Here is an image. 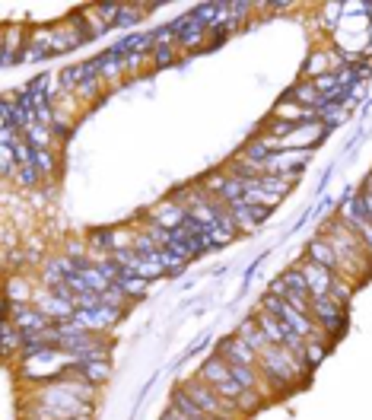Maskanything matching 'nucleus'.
Returning a JSON list of instances; mask_svg holds the SVG:
<instances>
[{
	"mask_svg": "<svg viewBox=\"0 0 372 420\" xmlns=\"http://www.w3.org/2000/svg\"><path fill=\"white\" fill-rule=\"evenodd\" d=\"M182 388L188 392L194 401H198V408L207 414L210 420H236L239 417V411L232 408V404H226L223 398L216 395V388L214 386H207L200 376H194V379H188V382H182Z\"/></svg>",
	"mask_w": 372,
	"mask_h": 420,
	"instance_id": "1",
	"label": "nucleus"
},
{
	"mask_svg": "<svg viewBox=\"0 0 372 420\" xmlns=\"http://www.w3.org/2000/svg\"><path fill=\"white\" fill-rule=\"evenodd\" d=\"M315 319V325L328 334V338H338V334H344L347 331V306L334 303L331 297H315L312 299V312H309Z\"/></svg>",
	"mask_w": 372,
	"mask_h": 420,
	"instance_id": "2",
	"label": "nucleus"
},
{
	"mask_svg": "<svg viewBox=\"0 0 372 420\" xmlns=\"http://www.w3.org/2000/svg\"><path fill=\"white\" fill-rule=\"evenodd\" d=\"M124 309H112V306H99V309H76L74 312V321L83 325V328L90 331H105L112 328L118 319H121Z\"/></svg>",
	"mask_w": 372,
	"mask_h": 420,
	"instance_id": "3",
	"label": "nucleus"
},
{
	"mask_svg": "<svg viewBox=\"0 0 372 420\" xmlns=\"http://www.w3.org/2000/svg\"><path fill=\"white\" fill-rule=\"evenodd\" d=\"M185 220H188V210L182 204H175V201H165V204L149 210V226H159V230H169V232L185 226Z\"/></svg>",
	"mask_w": 372,
	"mask_h": 420,
	"instance_id": "4",
	"label": "nucleus"
},
{
	"mask_svg": "<svg viewBox=\"0 0 372 420\" xmlns=\"http://www.w3.org/2000/svg\"><path fill=\"white\" fill-rule=\"evenodd\" d=\"M302 268V274H306V280H309V297H328L331 293V283L338 280V274L334 271H328V268H322V264H315V261H302L299 264Z\"/></svg>",
	"mask_w": 372,
	"mask_h": 420,
	"instance_id": "5",
	"label": "nucleus"
},
{
	"mask_svg": "<svg viewBox=\"0 0 372 420\" xmlns=\"http://www.w3.org/2000/svg\"><path fill=\"white\" fill-rule=\"evenodd\" d=\"M216 347H220L216 354L226 357V363H236V366H258V354H255V350H251V347H248L242 338H236V334L223 338Z\"/></svg>",
	"mask_w": 372,
	"mask_h": 420,
	"instance_id": "6",
	"label": "nucleus"
},
{
	"mask_svg": "<svg viewBox=\"0 0 372 420\" xmlns=\"http://www.w3.org/2000/svg\"><path fill=\"white\" fill-rule=\"evenodd\" d=\"M306 258L315 264H322V268H328V271L340 274V261H338V252H334V246H331V239H324V236H315L312 242L306 246Z\"/></svg>",
	"mask_w": 372,
	"mask_h": 420,
	"instance_id": "7",
	"label": "nucleus"
},
{
	"mask_svg": "<svg viewBox=\"0 0 372 420\" xmlns=\"http://www.w3.org/2000/svg\"><path fill=\"white\" fill-rule=\"evenodd\" d=\"M236 338H242V341H245V344L251 347V350H255L258 357L265 354L267 347H273V344H271V338H267L265 331H261V325H258L255 319H245V321H239V328H236Z\"/></svg>",
	"mask_w": 372,
	"mask_h": 420,
	"instance_id": "8",
	"label": "nucleus"
},
{
	"mask_svg": "<svg viewBox=\"0 0 372 420\" xmlns=\"http://www.w3.org/2000/svg\"><path fill=\"white\" fill-rule=\"evenodd\" d=\"M74 372L83 376L86 382H92V386H105V382L112 379V360H108V357H96V360L80 363Z\"/></svg>",
	"mask_w": 372,
	"mask_h": 420,
	"instance_id": "9",
	"label": "nucleus"
},
{
	"mask_svg": "<svg viewBox=\"0 0 372 420\" xmlns=\"http://www.w3.org/2000/svg\"><path fill=\"white\" fill-rule=\"evenodd\" d=\"M198 376L207 382V386H220V382L229 379V363H226V357H220V354L207 357V363L200 366Z\"/></svg>",
	"mask_w": 372,
	"mask_h": 420,
	"instance_id": "10",
	"label": "nucleus"
},
{
	"mask_svg": "<svg viewBox=\"0 0 372 420\" xmlns=\"http://www.w3.org/2000/svg\"><path fill=\"white\" fill-rule=\"evenodd\" d=\"M99 67H102V80L108 83H118L124 74H127V67H124V58L118 54V51H102L99 54Z\"/></svg>",
	"mask_w": 372,
	"mask_h": 420,
	"instance_id": "11",
	"label": "nucleus"
},
{
	"mask_svg": "<svg viewBox=\"0 0 372 420\" xmlns=\"http://www.w3.org/2000/svg\"><path fill=\"white\" fill-rule=\"evenodd\" d=\"M32 293H35V290H32V283H29L25 277H10L7 280V297H3V299L13 303V306H32V299H35Z\"/></svg>",
	"mask_w": 372,
	"mask_h": 420,
	"instance_id": "12",
	"label": "nucleus"
},
{
	"mask_svg": "<svg viewBox=\"0 0 372 420\" xmlns=\"http://www.w3.org/2000/svg\"><path fill=\"white\" fill-rule=\"evenodd\" d=\"M172 408H175V411H182L185 417H194V420H210V417H207V414L198 408V401H194V398H191L182 386H178V388H172Z\"/></svg>",
	"mask_w": 372,
	"mask_h": 420,
	"instance_id": "13",
	"label": "nucleus"
},
{
	"mask_svg": "<svg viewBox=\"0 0 372 420\" xmlns=\"http://www.w3.org/2000/svg\"><path fill=\"white\" fill-rule=\"evenodd\" d=\"M229 376L239 382L245 392H255V388L261 386V372H258V366H236V363H229Z\"/></svg>",
	"mask_w": 372,
	"mask_h": 420,
	"instance_id": "14",
	"label": "nucleus"
},
{
	"mask_svg": "<svg viewBox=\"0 0 372 420\" xmlns=\"http://www.w3.org/2000/svg\"><path fill=\"white\" fill-rule=\"evenodd\" d=\"M334 67H338V64H334V58H331L328 51H315L312 58H309V64L302 67V74L312 77V80H318L322 74H331Z\"/></svg>",
	"mask_w": 372,
	"mask_h": 420,
	"instance_id": "15",
	"label": "nucleus"
},
{
	"mask_svg": "<svg viewBox=\"0 0 372 420\" xmlns=\"http://www.w3.org/2000/svg\"><path fill=\"white\" fill-rule=\"evenodd\" d=\"M147 283H149V280L137 277V274H124V277L118 280L115 287L121 290V293H124L127 299H141V297H147V293H143V290H147Z\"/></svg>",
	"mask_w": 372,
	"mask_h": 420,
	"instance_id": "16",
	"label": "nucleus"
},
{
	"mask_svg": "<svg viewBox=\"0 0 372 420\" xmlns=\"http://www.w3.org/2000/svg\"><path fill=\"white\" fill-rule=\"evenodd\" d=\"M324 354H328V338H309L306 347H302V357H306L309 370H315L324 360Z\"/></svg>",
	"mask_w": 372,
	"mask_h": 420,
	"instance_id": "17",
	"label": "nucleus"
},
{
	"mask_svg": "<svg viewBox=\"0 0 372 420\" xmlns=\"http://www.w3.org/2000/svg\"><path fill=\"white\" fill-rule=\"evenodd\" d=\"M25 140H29L35 150H51V147H54V134H51V128H45V124H39V121L25 131Z\"/></svg>",
	"mask_w": 372,
	"mask_h": 420,
	"instance_id": "18",
	"label": "nucleus"
},
{
	"mask_svg": "<svg viewBox=\"0 0 372 420\" xmlns=\"http://www.w3.org/2000/svg\"><path fill=\"white\" fill-rule=\"evenodd\" d=\"M204 35H207V26L200 23V19H194V26H191L188 32L178 39V48H185V51H194V48H200V41H204Z\"/></svg>",
	"mask_w": 372,
	"mask_h": 420,
	"instance_id": "19",
	"label": "nucleus"
},
{
	"mask_svg": "<svg viewBox=\"0 0 372 420\" xmlns=\"http://www.w3.org/2000/svg\"><path fill=\"white\" fill-rule=\"evenodd\" d=\"M35 169H39L41 179H48V175L58 172V157H54V150H35Z\"/></svg>",
	"mask_w": 372,
	"mask_h": 420,
	"instance_id": "20",
	"label": "nucleus"
},
{
	"mask_svg": "<svg viewBox=\"0 0 372 420\" xmlns=\"http://www.w3.org/2000/svg\"><path fill=\"white\" fill-rule=\"evenodd\" d=\"M83 277H86V283H90V290H96V293H105V290H112L115 283L105 277V274L99 271V264H90L86 271H80Z\"/></svg>",
	"mask_w": 372,
	"mask_h": 420,
	"instance_id": "21",
	"label": "nucleus"
},
{
	"mask_svg": "<svg viewBox=\"0 0 372 420\" xmlns=\"http://www.w3.org/2000/svg\"><path fill=\"white\" fill-rule=\"evenodd\" d=\"M23 331L13 325V321H3V354H13V350H23Z\"/></svg>",
	"mask_w": 372,
	"mask_h": 420,
	"instance_id": "22",
	"label": "nucleus"
},
{
	"mask_svg": "<svg viewBox=\"0 0 372 420\" xmlns=\"http://www.w3.org/2000/svg\"><path fill=\"white\" fill-rule=\"evenodd\" d=\"M175 58H178V45H156L153 54H149V64H153V67H169V64H175Z\"/></svg>",
	"mask_w": 372,
	"mask_h": 420,
	"instance_id": "23",
	"label": "nucleus"
},
{
	"mask_svg": "<svg viewBox=\"0 0 372 420\" xmlns=\"http://www.w3.org/2000/svg\"><path fill=\"white\" fill-rule=\"evenodd\" d=\"M214 388H216V395L223 398L226 404H232V408H236V401H239V398L245 395V388H242L239 382L232 379V376H229V379H226V382H220V386H214Z\"/></svg>",
	"mask_w": 372,
	"mask_h": 420,
	"instance_id": "24",
	"label": "nucleus"
},
{
	"mask_svg": "<svg viewBox=\"0 0 372 420\" xmlns=\"http://www.w3.org/2000/svg\"><path fill=\"white\" fill-rule=\"evenodd\" d=\"M159 261L165 264V271L172 274V277H182V274H185V268H188V261L175 255L172 248H159Z\"/></svg>",
	"mask_w": 372,
	"mask_h": 420,
	"instance_id": "25",
	"label": "nucleus"
},
{
	"mask_svg": "<svg viewBox=\"0 0 372 420\" xmlns=\"http://www.w3.org/2000/svg\"><path fill=\"white\" fill-rule=\"evenodd\" d=\"M283 277V283H287L289 290H296V293H309V280H306V274H302V268H287V271L280 274Z\"/></svg>",
	"mask_w": 372,
	"mask_h": 420,
	"instance_id": "26",
	"label": "nucleus"
},
{
	"mask_svg": "<svg viewBox=\"0 0 372 420\" xmlns=\"http://www.w3.org/2000/svg\"><path fill=\"white\" fill-rule=\"evenodd\" d=\"M19 41H29V39H19L17 29H7V35H3V67L17 64V45Z\"/></svg>",
	"mask_w": 372,
	"mask_h": 420,
	"instance_id": "27",
	"label": "nucleus"
},
{
	"mask_svg": "<svg viewBox=\"0 0 372 420\" xmlns=\"http://www.w3.org/2000/svg\"><path fill=\"white\" fill-rule=\"evenodd\" d=\"M13 179H17V185H19V188H23V191H32L35 185H39V179H41V175H39V169H35V166H19Z\"/></svg>",
	"mask_w": 372,
	"mask_h": 420,
	"instance_id": "28",
	"label": "nucleus"
},
{
	"mask_svg": "<svg viewBox=\"0 0 372 420\" xmlns=\"http://www.w3.org/2000/svg\"><path fill=\"white\" fill-rule=\"evenodd\" d=\"M137 10H141V7H124V3H121V13H118V19H115L112 29H134V26L143 19V13H137Z\"/></svg>",
	"mask_w": 372,
	"mask_h": 420,
	"instance_id": "29",
	"label": "nucleus"
},
{
	"mask_svg": "<svg viewBox=\"0 0 372 420\" xmlns=\"http://www.w3.org/2000/svg\"><path fill=\"white\" fill-rule=\"evenodd\" d=\"M99 90H102V77H92V80H83V83H80V90H76L74 96H76V99L92 102L96 96H99Z\"/></svg>",
	"mask_w": 372,
	"mask_h": 420,
	"instance_id": "30",
	"label": "nucleus"
},
{
	"mask_svg": "<svg viewBox=\"0 0 372 420\" xmlns=\"http://www.w3.org/2000/svg\"><path fill=\"white\" fill-rule=\"evenodd\" d=\"M153 39H156V45H178V35H175L172 23L156 26V29H153Z\"/></svg>",
	"mask_w": 372,
	"mask_h": 420,
	"instance_id": "31",
	"label": "nucleus"
},
{
	"mask_svg": "<svg viewBox=\"0 0 372 420\" xmlns=\"http://www.w3.org/2000/svg\"><path fill=\"white\" fill-rule=\"evenodd\" d=\"M261 408V398H255V392H245V395L236 401V411L239 414H251V411H258Z\"/></svg>",
	"mask_w": 372,
	"mask_h": 420,
	"instance_id": "32",
	"label": "nucleus"
},
{
	"mask_svg": "<svg viewBox=\"0 0 372 420\" xmlns=\"http://www.w3.org/2000/svg\"><path fill=\"white\" fill-rule=\"evenodd\" d=\"M124 303H127V297H124V293H121L118 287H112V290H105V293H102V306H112V309H124Z\"/></svg>",
	"mask_w": 372,
	"mask_h": 420,
	"instance_id": "33",
	"label": "nucleus"
},
{
	"mask_svg": "<svg viewBox=\"0 0 372 420\" xmlns=\"http://www.w3.org/2000/svg\"><path fill=\"white\" fill-rule=\"evenodd\" d=\"M99 306H102V293H96V290L76 297V309H99Z\"/></svg>",
	"mask_w": 372,
	"mask_h": 420,
	"instance_id": "34",
	"label": "nucleus"
},
{
	"mask_svg": "<svg viewBox=\"0 0 372 420\" xmlns=\"http://www.w3.org/2000/svg\"><path fill=\"white\" fill-rule=\"evenodd\" d=\"M51 134H54V140H67L70 137V124H67V118L58 112V118H54V124H51Z\"/></svg>",
	"mask_w": 372,
	"mask_h": 420,
	"instance_id": "35",
	"label": "nucleus"
},
{
	"mask_svg": "<svg viewBox=\"0 0 372 420\" xmlns=\"http://www.w3.org/2000/svg\"><path fill=\"white\" fill-rule=\"evenodd\" d=\"M207 344H210V334H200V338H194V341H191V347H188V350H185V354H182V360H188V357H194V354H198V350H204Z\"/></svg>",
	"mask_w": 372,
	"mask_h": 420,
	"instance_id": "36",
	"label": "nucleus"
},
{
	"mask_svg": "<svg viewBox=\"0 0 372 420\" xmlns=\"http://www.w3.org/2000/svg\"><path fill=\"white\" fill-rule=\"evenodd\" d=\"M267 293H271V297H277V299H287L289 287L283 283V277H277V280H271V287H267Z\"/></svg>",
	"mask_w": 372,
	"mask_h": 420,
	"instance_id": "37",
	"label": "nucleus"
},
{
	"mask_svg": "<svg viewBox=\"0 0 372 420\" xmlns=\"http://www.w3.org/2000/svg\"><path fill=\"white\" fill-rule=\"evenodd\" d=\"M251 207V220H255V226H261V223L267 220V214H271V207H265V204H248Z\"/></svg>",
	"mask_w": 372,
	"mask_h": 420,
	"instance_id": "38",
	"label": "nucleus"
},
{
	"mask_svg": "<svg viewBox=\"0 0 372 420\" xmlns=\"http://www.w3.org/2000/svg\"><path fill=\"white\" fill-rule=\"evenodd\" d=\"M360 198H363L366 214H369V223H372V188H363V191H360Z\"/></svg>",
	"mask_w": 372,
	"mask_h": 420,
	"instance_id": "39",
	"label": "nucleus"
}]
</instances>
